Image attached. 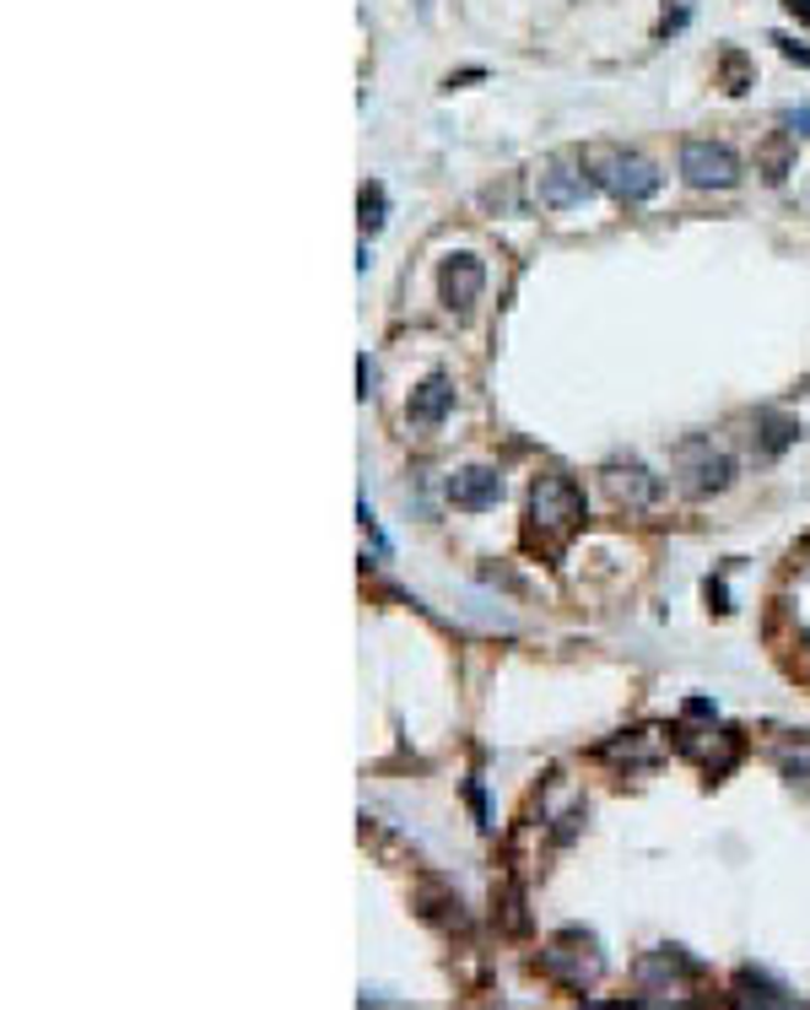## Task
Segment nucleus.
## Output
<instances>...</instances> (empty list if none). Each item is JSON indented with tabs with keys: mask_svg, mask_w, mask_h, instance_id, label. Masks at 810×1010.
I'll list each match as a JSON object with an SVG mask.
<instances>
[{
	"mask_svg": "<svg viewBox=\"0 0 810 1010\" xmlns=\"http://www.w3.org/2000/svg\"><path fill=\"white\" fill-rule=\"evenodd\" d=\"M681 174L691 190H730V185H741V157L724 141H686Z\"/></svg>",
	"mask_w": 810,
	"mask_h": 1010,
	"instance_id": "3",
	"label": "nucleus"
},
{
	"mask_svg": "<svg viewBox=\"0 0 810 1010\" xmlns=\"http://www.w3.org/2000/svg\"><path fill=\"white\" fill-rule=\"evenodd\" d=\"M789 11H795V16H806V22H810V0H789Z\"/></svg>",
	"mask_w": 810,
	"mask_h": 1010,
	"instance_id": "18",
	"label": "nucleus"
},
{
	"mask_svg": "<svg viewBox=\"0 0 810 1010\" xmlns=\"http://www.w3.org/2000/svg\"><path fill=\"white\" fill-rule=\"evenodd\" d=\"M681 476H686V492H724L730 487V476H735V459L730 454H719L708 439H691L681 443Z\"/></svg>",
	"mask_w": 810,
	"mask_h": 1010,
	"instance_id": "5",
	"label": "nucleus"
},
{
	"mask_svg": "<svg viewBox=\"0 0 810 1010\" xmlns=\"http://www.w3.org/2000/svg\"><path fill=\"white\" fill-rule=\"evenodd\" d=\"M448 503L465 513H487L502 503V476L498 470H454L448 476Z\"/></svg>",
	"mask_w": 810,
	"mask_h": 1010,
	"instance_id": "7",
	"label": "nucleus"
},
{
	"mask_svg": "<svg viewBox=\"0 0 810 1010\" xmlns=\"http://www.w3.org/2000/svg\"><path fill=\"white\" fill-rule=\"evenodd\" d=\"M535 195H541V206H552V211H578V206L595 195V179H589L584 163L552 157V163H541V174H535Z\"/></svg>",
	"mask_w": 810,
	"mask_h": 1010,
	"instance_id": "4",
	"label": "nucleus"
},
{
	"mask_svg": "<svg viewBox=\"0 0 810 1010\" xmlns=\"http://www.w3.org/2000/svg\"><path fill=\"white\" fill-rule=\"evenodd\" d=\"M773 44H784V55H789V60L810 65V49H800V44H789V38H773Z\"/></svg>",
	"mask_w": 810,
	"mask_h": 1010,
	"instance_id": "16",
	"label": "nucleus"
},
{
	"mask_svg": "<svg viewBox=\"0 0 810 1010\" xmlns=\"http://www.w3.org/2000/svg\"><path fill=\"white\" fill-rule=\"evenodd\" d=\"M784 174H789V146H767V179L778 185Z\"/></svg>",
	"mask_w": 810,
	"mask_h": 1010,
	"instance_id": "15",
	"label": "nucleus"
},
{
	"mask_svg": "<svg viewBox=\"0 0 810 1010\" xmlns=\"http://www.w3.org/2000/svg\"><path fill=\"white\" fill-rule=\"evenodd\" d=\"M784 120H789V125H795V130H806V135H810V109H789Z\"/></svg>",
	"mask_w": 810,
	"mask_h": 1010,
	"instance_id": "17",
	"label": "nucleus"
},
{
	"mask_svg": "<svg viewBox=\"0 0 810 1010\" xmlns=\"http://www.w3.org/2000/svg\"><path fill=\"white\" fill-rule=\"evenodd\" d=\"M448 411H454V379H448V374H433L428 384L411 389V406H406L411 428H437Z\"/></svg>",
	"mask_w": 810,
	"mask_h": 1010,
	"instance_id": "8",
	"label": "nucleus"
},
{
	"mask_svg": "<svg viewBox=\"0 0 810 1010\" xmlns=\"http://www.w3.org/2000/svg\"><path fill=\"white\" fill-rule=\"evenodd\" d=\"M541 962H546V973H552V978L573 984V989H589V984L600 978V951H589V956H567V951H562V941H557V946L546 951Z\"/></svg>",
	"mask_w": 810,
	"mask_h": 1010,
	"instance_id": "11",
	"label": "nucleus"
},
{
	"mask_svg": "<svg viewBox=\"0 0 810 1010\" xmlns=\"http://www.w3.org/2000/svg\"><path fill=\"white\" fill-rule=\"evenodd\" d=\"M789 443H800V422L784 411H756V459H778Z\"/></svg>",
	"mask_w": 810,
	"mask_h": 1010,
	"instance_id": "10",
	"label": "nucleus"
},
{
	"mask_svg": "<svg viewBox=\"0 0 810 1010\" xmlns=\"http://www.w3.org/2000/svg\"><path fill=\"white\" fill-rule=\"evenodd\" d=\"M584 168H595V179L617 195V200H626V206H637V200H648V195L659 190V174H654V163H643V157H626V152H606V146H595V152L584 157Z\"/></svg>",
	"mask_w": 810,
	"mask_h": 1010,
	"instance_id": "1",
	"label": "nucleus"
},
{
	"mask_svg": "<svg viewBox=\"0 0 810 1010\" xmlns=\"http://www.w3.org/2000/svg\"><path fill=\"white\" fill-rule=\"evenodd\" d=\"M606 487H611V498L626 508H648L659 498V481H654L643 465H611V470H606Z\"/></svg>",
	"mask_w": 810,
	"mask_h": 1010,
	"instance_id": "9",
	"label": "nucleus"
},
{
	"mask_svg": "<svg viewBox=\"0 0 810 1010\" xmlns=\"http://www.w3.org/2000/svg\"><path fill=\"white\" fill-rule=\"evenodd\" d=\"M363 227L374 233V227H384V185H363Z\"/></svg>",
	"mask_w": 810,
	"mask_h": 1010,
	"instance_id": "13",
	"label": "nucleus"
},
{
	"mask_svg": "<svg viewBox=\"0 0 810 1010\" xmlns=\"http://www.w3.org/2000/svg\"><path fill=\"white\" fill-rule=\"evenodd\" d=\"M502 924L508 930H524V913H519V891L513 886H502Z\"/></svg>",
	"mask_w": 810,
	"mask_h": 1010,
	"instance_id": "14",
	"label": "nucleus"
},
{
	"mask_svg": "<svg viewBox=\"0 0 810 1010\" xmlns=\"http://www.w3.org/2000/svg\"><path fill=\"white\" fill-rule=\"evenodd\" d=\"M481 287H487V270H481V259H476V254H448V259H443V270H437V292H443V303H448L454 314H470V309H476V298H481Z\"/></svg>",
	"mask_w": 810,
	"mask_h": 1010,
	"instance_id": "6",
	"label": "nucleus"
},
{
	"mask_svg": "<svg viewBox=\"0 0 810 1010\" xmlns=\"http://www.w3.org/2000/svg\"><path fill=\"white\" fill-rule=\"evenodd\" d=\"M530 519H535V530H546V535H567L578 519H584V492H578V481H567V476H535V487H530Z\"/></svg>",
	"mask_w": 810,
	"mask_h": 1010,
	"instance_id": "2",
	"label": "nucleus"
},
{
	"mask_svg": "<svg viewBox=\"0 0 810 1010\" xmlns=\"http://www.w3.org/2000/svg\"><path fill=\"white\" fill-rule=\"evenodd\" d=\"M719 70H724V87H730V92H746L751 87V60L741 49H724V55H719Z\"/></svg>",
	"mask_w": 810,
	"mask_h": 1010,
	"instance_id": "12",
	"label": "nucleus"
}]
</instances>
